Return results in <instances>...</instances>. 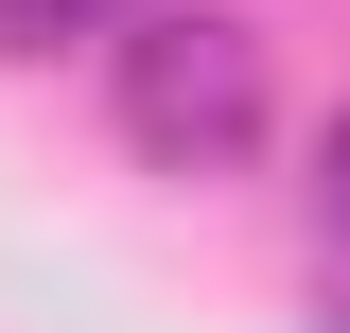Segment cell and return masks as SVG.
Masks as SVG:
<instances>
[{"label": "cell", "mask_w": 350, "mask_h": 333, "mask_svg": "<svg viewBox=\"0 0 350 333\" xmlns=\"http://www.w3.org/2000/svg\"><path fill=\"white\" fill-rule=\"evenodd\" d=\"M315 228H333V246H350V106H333V123H315Z\"/></svg>", "instance_id": "obj_3"}, {"label": "cell", "mask_w": 350, "mask_h": 333, "mask_svg": "<svg viewBox=\"0 0 350 333\" xmlns=\"http://www.w3.org/2000/svg\"><path fill=\"white\" fill-rule=\"evenodd\" d=\"M105 123L140 175H245L280 123V53L228 18V0H158V18H105Z\"/></svg>", "instance_id": "obj_1"}, {"label": "cell", "mask_w": 350, "mask_h": 333, "mask_svg": "<svg viewBox=\"0 0 350 333\" xmlns=\"http://www.w3.org/2000/svg\"><path fill=\"white\" fill-rule=\"evenodd\" d=\"M315 333H350V281H333V298H315Z\"/></svg>", "instance_id": "obj_4"}, {"label": "cell", "mask_w": 350, "mask_h": 333, "mask_svg": "<svg viewBox=\"0 0 350 333\" xmlns=\"http://www.w3.org/2000/svg\"><path fill=\"white\" fill-rule=\"evenodd\" d=\"M105 18H123V0H0V53L36 71V53H88V36H105Z\"/></svg>", "instance_id": "obj_2"}]
</instances>
